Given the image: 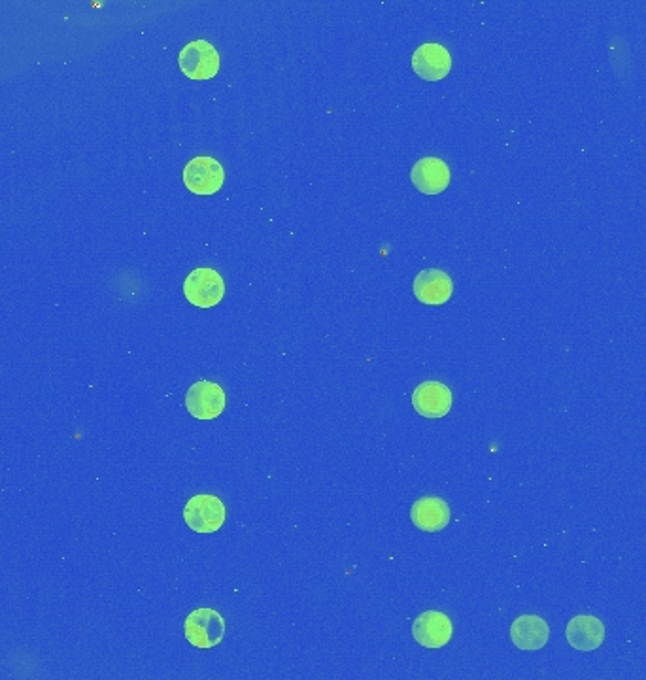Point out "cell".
Listing matches in <instances>:
<instances>
[{
  "label": "cell",
  "instance_id": "cell-14",
  "mask_svg": "<svg viewBox=\"0 0 646 680\" xmlns=\"http://www.w3.org/2000/svg\"><path fill=\"white\" fill-rule=\"evenodd\" d=\"M450 518H452V512H450L448 503L441 497H433V495L414 501L410 509L412 524L425 533L442 531L450 524Z\"/></svg>",
  "mask_w": 646,
  "mask_h": 680
},
{
  "label": "cell",
  "instance_id": "cell-7",
  "mask_svg": "<svg viewBox=\"0 0 646 680\" xmlns=\"http://www.w3.org/2000/svg\"><path fill=\"white\" fill-rule=\"evenodd\" d=\"M412 68L425 82H441L452 70V55L442 44L427 42L412 53Z\"/></svg>",
  "mask_w": 646,
  "mask_h": 680
},
{
  "label": "cell",
  "instance_id": "cell-5",
  "mask_svg": "<svg viewBox=\"0 0 646 680\" xmlns=\"http://www.w3.org/2000/svg\"><path fill=\"white\" fill-rule=\"evenodd\" d=\"M223 182L225 170L214 157H193L184 169V184L195 195H214L220 191Z\"/></svg>",
  "mask_w": 646,
  "mask_h": 680
},
{
  "label": "cell",
  "instance_id": "cell-1",
  "mask_svg": "<svg viewBox=\"0 0 646 680\" xmlns=\"http://www.w3.org/2000/svg\"><path fill=\"white\" fill-rule=\"evenodd\" d=\"M227 510L218 495H193L184 507V520L195 533H216L225 524Z\"/></svg>",
  "mask_w": 646,
  "mask_h": 680
},
{
  "label": "cell",
  "instance_id": "cell-4",
  "mask_svg": "<svg viewBox=\"0 0 646 680\" xmlns=\"http://www.w3.org/2000/svg\"><path fill=\"white\" fill-rule=\"evenodd\" d=\"M178 63L187 78L210 80L220 70V53L210 42L201 38V40L189 42L186 48L180 51Z\"/></svg>",
  "mask_w": 646,
  "mask_h": 680
},
{
  "label": "cell",
  "instance_id": "cell-2",
  "mask_svg": "<svg viewBox=\"0 0 646 680\" xmlns=\"http://www.w3.org/2000/svg\"><path fill=\"white\" fill-rule=\"evenodd\" d=\"M184 633L187 643L195 648H214L220 645L225 637V620L220 612L214 609H197L189 612L184 622Z\"/></svg>",
  "mask_w": 646,
  "mask_h": 680
},
{
  "label": "cell",
  "instance_id": "cell-11",
  "mask_svg": "<svg viewBox=\"0 0 646 680\" xmlns=\"http://www.w3.org/2000/svg\"><path fill=\"white\" fill-rule=\"evenodd\" d=\"M450 169L439 157H422L412 170L410 180L425 195H439L450 186Z\"/></svg>",
  "mask_w": 646,
  "mask_h": 680
},
{
  "label": "cell",
  "instance_id": "cell-12",
  "mask_svg": "<svg viewBox=\"0 0 646 680\" xmlns=\"http://www.w3.org/2000/svg\"><path fill=\"white\" fill-rule=\"evenodd\" d=\"M510 639L516 648L535 652L541 650L550 639V626L537 614H522L510 626Z\"/></svg>",
  "mask_w": 646,
  "mask_h": 680
},
{
  "label": "cell",
  "instance_id": "cell-8",
  "mask_svg": "<svg viewBox=\"0 0 646 680\" xmlns=\"http://www.w3.org/2000/svg\"><path fill=\"white\" fill-rule=\"evenodd\" d=\"M452 391L448 386H444L442 382H422L420 386H416V390L412 393V407L414 410L424 416V418H444L450 408H452Z\"/></svg>",
  "mask_w": 646,
  "mask_h": 680
},
{
  "label": "cell",
  "instance_id": "cell-9",
  "mask_svg": "<svg viewBox=\"0 0 646 680\" xmlns=\"http://www.w3.org/2000/svg\"><path fill=\"white\" fill-rule=\"evenodd\" d=\"M454 633L452 620L439 611H425L414 620L412 635L418 645L425 648H442L450 643Z\"/></svg>",
  "mask_w": 646,
  "mask_h": 680
},
{
  "label": "cell",
  "instance_id": "cell-3",
  "mask_svg": "<svg viewBox=\"0 0 646 680\" xmlns=\"http://www.w3.org/2000/svg\"><path fill=\"white\" fill-rule=\"evenodd\" d=\"M184 295L187 301L197 308H212L220 305L225 295V282L220 272L208 267H199L187 274Z\"/></svg>",
  "mask_w": 646,
  "mask_h": 680
},
{
  "label": "cell",
  "instance_id": "cell-10",
  "mask_svg": "<svg viewBox=\"0 0 646 680\" xmlns=\"http://www.w3.org/2000/svg\"><path fill=\"white\" fill-rule=\"evenodd\" d=\"M414 297L429 306H441L450 301L454 293V282L448 272L441 269H425L414 278Z\"/></svg>",
  "mask_w": 646,
  "mask_h": 680
},
{
  "label": "cell",
  "instance_id": "cell-6",
  "mask_svg": "<svg viewBox=\"0 0 646 680\" xmlns=\"http://www.w3.org/2000/svg\"><path fill=\"white\" fill-rule=\"evenodd\" d=\"M225 391L221 386L199 380L193 386H189L186 393L187 412L197 420H214L225 410Z\"/></svg>",
  "mask_w": 646,
  "mask_h": 680
},
{
  "label": "cell",
  "instance_id": "cell-13",
  "mask_svg": "<svg viewBox=\"0 0 646 680\" xmlns=\"http://www.w3.org/2000/svg\"><path fill=\"white\" fill-rule=\"evenodd\" d=\"M565 637L580 652H594L605 641V624L592 614H578L567 624Z\"/></svg>",
  "mask_w": 646,
  "mask_h": 680
}]
</instances>
